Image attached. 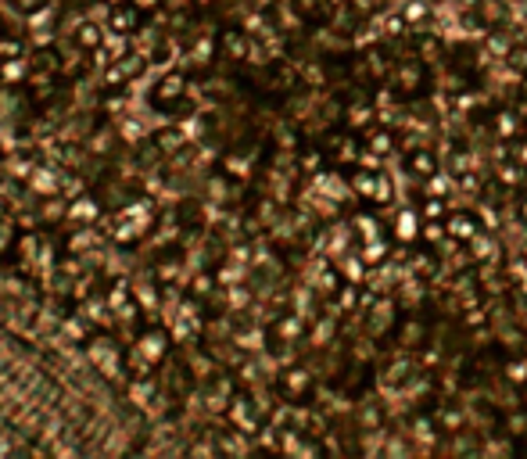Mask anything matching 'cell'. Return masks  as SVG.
<instances>
[{
	"instance_id": "cell-1",
	"label": "cell",
	"mask_w": 527,
	"mask_h": 459,
	"mask_svg": "<svg viewBox=\"0 0 527 459\" xmlns=\"http://www.w3.org/2000/svg\"><path fill=\"white\" fill-rule=\"evenodd\" d=\"M445 230H448V237H452L455 244H470L474 237H481V234H484V226H481L477 212H466V208H459V212L445 215Z\"/></svg>"
},
{
	"instance_id": "cell-2",
	"label": "cell",
	"mask_w": 527,
	"mask_h": 459,
	"mask_svg": "<svg viewBox=\"0 0 527 459\" xmlns=\"http://www.w3.org/2000/svg\"><path fill=\"white\" fill-rule=\"evenodd\" d=\"M523 119H527V115L516 108H502V111H495L492 115V133L502 140V144H509V140H516L520 133H523Z\"/></svg>"
},
{
	"instance_id": "cell-3",
	"label": "cell",
	"mask_w": 527,
	"mask_h": 459,
	"mask_svg": "<svg viewBox=\"0 0 527 459\" xmlns=\"http://www.w3.org/2000/svg\"><path fill=\"white\" fill-rule=\"evenodd\" d=\"M420 234H424L420 212L402 208V212L395 215V226H391V241H398V244H413V241H420Z\"/></svg>"
},
{
	"instance_id": "cell-4",
	"label": "cell",
	"mask_w": 527,
	"mask_h": 459,
	"mask_svg": "<svg viewBox=\"0 0 527 459\" xmlns=\"http://www.w3.org/2000/svg\"><path fill=\"white\" fill-rule=\"evenodd\" d=\"M405 169L413 172V176L427 180V176H434V172H438L441 165H438V154H434L431 147L416 144V147H409V154H405Z\"/></svg>"
},
{
	"instance_id": "cell-5",
	"label": "cell",
	"mask_w": 527,
	"mask_h": 459,
	"mask_svg": "<svg viewBox=\"0 0 527 459\" xmlns=\"http://www.w3.org/2000/svg\"><path fill=\"white\" fill-rule=\"evenodd\" d=\"M363 151H366V144H363L359 137H337V140L330 144L334 162H337V165H344V169H348V165H356Z\"/></svg>"
},
{
	"instance_id": "cell-6",
	"label": "cell",
	"mask_w": 527,
	"mask_h": 459,
	"mask_svg": "<svg viewBox=\"0 0 527 459\" xmlns=\"http://www.w3.org/2000/svg\"><path fill=\"white\" fill-rule=\"evenodd\" d=\"M280 387H283V395L287 398H309V391H312V377L305 373V370H287L283 377H280Z\"/></svg>"
},
{
	"instance_id": "cell-7",
	"label": "cell",
	"mask_w": 527,
	"mask_h": 459,
	"mask_svg": "<svg viewBox=\"0 0 527 459\" xmlns=\"http://www.w3.org/2000/svg\"><path fill=\"white\" fill-rule=\"evenodd\" d=\"M366 151H370L373 158H387V154L395 151V133H391V130H373V133L366 137Z\"/></svg>"
},
{
	"instance_id": "cell-8",
	"label": "cell",
	"mask_w": 527,
	"mask_h": 459,
	"mask_svg": "<svg viewBox=\"0 0 527 459\" xmlns=\"http://www.w3.org/2000/svg\"><path fill=\"white\" fill-rule=\"evenodd\" d=\"M387 255H391V241L377 237V241H366V244H363V255H359V259H363L366 269H373V266H380Z\"/></svg>"
},
{
	"instance_id": "cell-9",
	"label": "cell",
	"mask_w": 527,
	"mask_h": 459,
	"mask_svg": "<svg viewBox=\"0 0 527 459\" xmlns=\"http://www.w3.org/2000/svg\"><path fill=\"white\" fill-rule=\"evenodd\" d=\"M373 187H377V172L373 169H356L351 172V191L363 201H373Z\"/></svg>"
},
{
	"instance_id": "cell-10",
	"label": "cell",
	"mask_w": 527,
	"mask_h": 459,
	"mask_svg": "<svg viewBox=\"0 0 527 459\" xmlns=\"http://www.w3.org/2000/svg\"><path fill=\"white\" fill-rule=\"evenodd\" d=\"M420 83H424V65L420 62L398 65V90H420Z\"/></svg>"
},
{
	"instance_id": "cell-11",
	"label": "cell",
	"mask_w": 527,
	"mask_h": 459,
	"mask_svg": "<svg viewBox=\"0 0 527 459\" xmlns=\"http://www.w3.org/2000/svg\"><path fill=\"white\" fill-rule=\"evenodd\" d=\"M402 18L409 22V29H427V18H431V8L424 4V0H409V4L402 8Z\"/></svg>"
},
{
	"instance_id": "cell-12",
	"label": "cell",
	"mask_w": 527,
	"mask_h": 459,
	"mask_svg": "<svg viewBox=\"0 0 527 459\" xmlns=\"http://www.w3.org/2000/svg\"><path fill=\"white\" fill-rule=\"evenodd\" d=\"M445 169L452 172L455 180H463L466 172H470V151H466L463 144H455V147H452V154H448V165H445Z\"/></svg>"
},
{
	"instance_id": "cell-13",
	"label": "cell",
	"mask_w": 527,
	"mask_h": 459,
	"mask_svg": "<svg viewBox=\"0 0 527 459\" xmlns=\"http://www.w3.org/2000/svg\"><path fill=\"white\" fill-rule=\"evenodd\" d=\"M452 172L448 169H438L434 176H427V198H448V191H452Z\"/></svg>"
},
{
	"instance_id": "cell-14",
	"label": "cell",
	"mask_w": 527,
	"mask_h": 459,
	"mask_svg": "<svg viewBox=\"0 0 527 459\" xmlns=\"http://www.w3.org/2000/svg\"><path fill=\"white\" fill-rule=\"evenodd\" d=\"M391 319H395V302L384 298V302L370 312V334H380L384 327H391Z\"/></svg>"
},
{
	"instance_id": "cell-15",
	"label": "cell",
	"mask_w": 527,
	"mask_h": 459,
	"mask_svg": "<svg viewBox=\"0 0 527 459\" xmlns=\"http://www.w3.org/2000/svg\"><path fill=\"white\" fill-rule=\"evenodd\" d=\"M391 201H395V183H391L387 172H377V187H373V201H370V205L384 208V205H391Z\"/></svg>"
},
{
	"instance_id": "cell-16",
	"label": "cell",
	"mask_w": 527,
	"mask_h": 459,
	"mask_svg": "<svg viewBox=\"0 0 527 459\" xmlns=\"http://www.w3.org/2000/svg\"><path fill=\"white\" fill-rule=\"evenodd\" d=\"M413 373H416L413 359H398V363H391V366H387V380H391V384H405V380H413Z\"/></svg>"
},
{
	"instance_id": "cell-17",
	"label": "cell",
	"mask_w": 527,
	"mask_h": 459,
	"mask_svg": "<svg viewBox=\"0 0 527 459\" xmlns=\"http://www.w3.org/2000/svg\"><path fill=\"white\" fill-rule=\"evenodd\" d=\"M506 380L513 387H527V359H509L506 363Z\"/></svg>"
},
{
	"instance_id": "cell-18",
	"label": "cell",
	"mask_w": 527,
	"mask_h": 459,
	"mask_svg": "<svg viewBox=\"0 0 527 459\" xmlns=\"http://www.w3.org/2000/svg\"><path fill=\"white\" fill-rule=\"evenodd\" d=\"M506 65H509L516 76H527V47L513 43V47H509V54H506Z\"/></svg>"
},
{
	"instance_id": "cell-19",
	"label": "cell",
	"mask_w": 527,
	"mask_h": 459,
	"mask_svg": "<svg viewBox=\"0 0 527 459\" xmlns=\"http://www.w3.org/2000/svg\"><path fill=\"white\" fill-rule=\"evenodd\" d=\"M373 119V104H356V108H348V130H359Z\"/></svg>"
},
{
	"instance_id": "cell-20",
	"label": "cell",
	"mask_w": 527,
	"mask_h": 459,
	"mask_svg": "<svg viewBox=\"0 0 527 459\" xmlns=\"http://www.w3.org/2000/svg\"><path fill=\"white\" fill-rule=\"evenodd\" d=\"M420 215H424V219H438V222H441V219L448 215V201H445V198H427V201H424V208H420Z\"/></svg>"
},
{
	"instance_id": "cell-21",
	"label": "cell",
	"mask_w": 527,
	"mask_h": 459,
	"mask_svg": "<svg viewBox=\"0 0 527 459\" xmlns=\"http://www.w3.org/2000/svg\"><path fill=\"white\" fill-rule=\"evenodd\" d=\"M509 158H513L520 169H527V140H523V137L509 140Z\"/></svg>"
},
{
	"instance_id": "cell-22",
	"label": "cell",
	"mask_w": 527,
	"mask_h": 459,
	"mask_svg": "<svg viewBox=\"0 0 527 459\" xmlns=\"http://www.w3.org/2000/svg\"><path fill=\"white\" fill-rule=\"evenodd\" d=\"M405 26H409V22H405L402 15H395V18H387V29H384V33H387V36H402Z\"/></svg>"
},
{
	"instance_id": "cell-23",
	"label": "cell",
	"mask_w": 527,
	"mask_h": 459,
	"mask_svg": "<svg viewBox=\"0 0 527 459\" xmlns=\"http://www.w3.org/2000/svg\"><path fill=\"white\" fill-rule=\"evenodd\" d=\"M520 94H523V101H527V79H523V83H520Z\"/></svg>"
},
{
	"instance_id": "cell-24",
	"label": "cell",
	"mask_w": 527,
	"mask_h": 459,
	"mask_svg": "<svg viewBox=\"0 0 527 459\" xmlns=\"http://www.w3.org/2000/svg\"><path fill=\"white\" fill-rule=\"evenodd\" d=\"M259 4H273V0H259Z\"/></svg>"
},
{
	"instance_id": "cell-25",
	"label": "cell",
	"mask_w": 527,
	"mask_h": 459,
	"mask_svg": "<svg viewBox=\"0 0 527 459\" xmlns=\"http://www.w3.org/2000/svg\"><path fill=\"white\" fill-rule=\"evenodd\" d=\"M523 133H527V123H523Z\"/></svg>"
}]
</instances>
